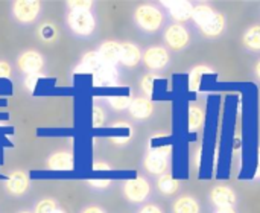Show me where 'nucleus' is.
I'll return each instance as SVG.
<instances>
[{
    "label": "nucleus",
    "instance_id": "nucleus-34",
    "mask_svg": "<svg viewBox=\"0 0 260 213\" xmlns=\"http://www.w3.org/2000/svg\"><path fill=\"white\" fill-rule=\"evenodd\" d=\"M11 66L6 61H0V78H9L11 76Z\"/></svg>",
    "mask_w": 260,
    "mask_h": 213
},
{
    "label": "nucleus",
    "instance_id": "nucleus-2",
    "mask_svg": "<svg viewBox=\"0 0 260 213\" xmlns=\"http://www.w3.org/2000/svg\"><path fill=\"white\" fill-rule=\"evenodd\" d=\"M67 24L75 35L90 37L96 31V18L90 9H73L67 14Z\"/></svg>",
    "mask_w": 260,
    "mask_h": 213
},
{
    "label": "nucleus",
    "instance_id": "nucleus-17",
    "mask_svg": "<svg viewBox=\"0 0 260 213\" xmlns=\"http://www.w3.org/2000/svg\"><path fill=\"white\" fill-rule=\"evenodd\" d=\"M117 69L114 66H107L102 64L94 73H93V84L96 87H108V85H114L117 84Z\"/></svg>",
    "mask_w": 260,
    "mask_h": 213
},
{
    "label": "nucleus",
    "instance_id": "nucleus-8",
    "mask_svg": "<svg viewBox=\"0 0 260 213\" xmlns=\"http://www.w3.org/2000/svg\"><path fill=\"white\" fill-rule=\"evenodd\" d=\"M209 201L216 209H235V206L238 204V194L230 186L218 185L210 189Z\"/></svg>",
    "mask_w": 260,
    "mask_h": 213
},
{
    "label": "nucleus",
    "instance_id": "nucleus-5",
    "mask_svg": "<svg viewBox=\"0 0 260 213\" xmlns=\"http://www.w3.org/2000/svg\"><path fill=\"white\" fill-rule=\"evenodd\" d=\"M123 195L129 203L142 204L151 195V185L142 175H139L136 178H131V180H126L123 183Z\"/></svg>",
    "mask_w": 260,
    "mask_h": 213
},
{
    "label": "nucleus",
    "instance_id": "nucleus-36",
    "mask_svg": "<svg viewBox=\"0 0 260 213\" xmlns=\"http://www.w3.org/2000/svg\"><path fill=\"white\" fill-rule=\"evenodd\" d=\"M93 169H94V171H110L111 168H110V165H107V163H104V162H96V163L93 165Z\"/></svg>",
    "mask_w": 260,
    "mask_h": 213
},
{
    "label": "nucleus",
    "instance_id": "nucleus-14",
    "mask_svg": "<svg viewBox=\"0 0 260 213\" xmlns=\"http://www.w3.org/2000/svg\"><path fill=\"white\" fill-rule=\"evenodd\" d=\"M128 111H129L131 117H134L136 120H146L154 113V104L149 98L139 96V98H134L131 101Z\"/></svg>",
    "mask_w": 260,
    "mask_h": 213
},
{
    "label": "nucleus",
    "instance_id": "nucleus-16",
    "mask_svg": "<svg viewBox=\"0 0 260 213\" xmlns=\"http://www.w3.org/2000/svg\"><path fill=\"white\" fill-rule=\"evenodd\" d=\"M142 50L134 43H120V64L125 67H136L142 61Z\"/></svg>",
    "mask_w": 260,
    "mask_h": 213
},
{
    "label": "nucleus",
    "instance_id": "nucleus-1",
    "mask_svg": "<svg viewBox=\"0 0 260 213\" xmlns=\"http://www.w3.org/2000/svg\"><path fill=\"white\" fill-rule=\"evenodd\" d=\"M134 23L143 32H157L165 24V14L160 8L154 5H140L134 11Z\"/></svg>",
    "mask_w": 260,
    "mask_h": 213
},
{
    "label": "nucleus",
    "instance_id": "nucleus-23",
    "mask_svg": "<svg viewBox=\"0 0 260 213\" xmlns=\"http://www.w3.org/2000/svg\"><path fill=\"white\" fill-rule=\"evenodd\" d=\"M102 66V61L98 55V52H88L82 56V61L81 64L75 69L76 73H84V72H88V73H94L99 67Z\"/></svg>",
    "mask_w": 260,
    "mask_h": 213
},
{
    "label": "nucleus",
    "instance_id": "nucleus-41",
    "mask_svg": "<svg viewBox=\"0 0 260 213\" xmlns=\"http://www.w3.org/2000/svg\"><path fill=\"white\" fill-rule=\"evenodd\" d=\"M18 213H34V212H29V210H23V212H18Z\"/></svg>",
    "mask_w": 260,
    "mask_h": 213
},
{
    "label": "nucleus",
    "instance_id": "nucleus-18",
    "mask_svg": "<svg viewBox=\"0 0 260 213\" xmlns=\"http://www.w3.org/2000/svg\"><path fill=\"white\" fill-rule=\"evenodd\" d=\"M215 12L216 11L210 5H207V3H198V5L193 6L192 21H193V24L198 29H201V27H204L212 20V17L215 15Z\"/></svg>",
    "mask_w": 260,
    "mask_h": 213
},
{
    "label": "nucleus",
    "instance_id": "nucleus-19",
    "mask_svg": "<svg viewBox=\"0 0 260 213\" xmlns=\"http://www.w3.org/2000/svg\"><path fill=\"white\" fill-rule=\"evenodd\" d=\"M172 213H201V206L195 197L181 195L174 201Z\"/></svg>",
    "mask_w": 260,
    "mask_h": 213
},
{
    "label": "nucleus",
    "instance_id": "nucleus-28",
    "mask_svg": "<svg viewBox=\"0 0 260 213\" xmlns=\"http://www.w3.org/2000/svg\"><path fill=\"white\" fill-rule=\"evenodd\" d=\"M38 32H40L41 40H44V41H52V40L56 38V29H55V26H53L52 23L43 24V26L40 27Z\"/></svg>",
    "mask_w": 260,
    "mask_h": 213
},
{
    "label": "nucleus",
    "instance_id": "nucleus-26",
    "mask_svg": "<svg viewBox=\"0 0 260 213\" xmlns=\"http://www.w3.org/2000/svg\"><path fill=\"white\" fill-rule=\"evenodd\" d=\"M155 79H157V76H155L154 73H146V75L142 78V81H140V88H142L143 95H145L146 98H149V99H151V96H152V93H154Z\"/></svg>",
    "mask_w": 260,
    "mask_h": 213
},
{
    "label": "nucleus",
    "instance_id": "nucleus-3",
    "mask_svg": "<svg viewBox=\"0 0 260 213\" xmlns=\"http://www.w3.org/2000/svg\"><path fill=\"white\" fill-rule=\"evenodd\" d=\"M171 153H172V148L169 145L149 149L143 159V166L148 171V174H151L154 177H160V175L166 174L169 169Z\"/></svg>",
    "mask_w": 260,
    "mask_h": 213
},
{
    "label": "nucleus",
    "instance_id": "nucleus-12",
    "mask_svg": "<svg viewBox=\"0 0 260 213\" xmlns=\"http://www.w3.org/2000/svg\"><path fill=\"white\" fill-rule=\"evenodd\" d=\"M46 166L49 171H61V172L73 171L75 169V157L69 151H58V153H53L47 159Z\"/></svg>",
    "mask_w": 260,
    "mask_h": 213
},
{
    "label": "nucleus",
    "instance_id": "nucleus-10",
    "mask_svg": "<svg viewBox=\"0 0 260 213\" xmlns=\"http://www.w3.org/2000/svg\"><path fill=\"white\" fill-rule=\"evenodd\" d=\"M17 67L26 76L37 75V73H41V70L44 67V58L37 50H26L17 58Z\"/></svg>",
    "mask_w": 260,
    "mask_h": 213
},
{
    "label": "nucleus",
    "instance_id": "nucleus-25",
    "mask_svg": "<svg viewBox=\"0 0 260 213\" xmlns=\"http://www.w3.org/2000/svg\"><path fill=\"white\" fill-rule=\"evenodd\" d=\"M131 101H133L131 96H111V98H108V104L114 111L128 110L131 105Z\"/></svg>",
    "mask_w": 260,
    "mask_h": 213
},
{
    "label": "nucleus",
    "instance_id": "nucleus-33",
    "mask_svg": "<svg viewBox=\"0 0 260 213\" xmlns=\"http://www.w3.org/2000/svg\"><path fill=\"white\" fill-rule=\"evenodd\" d=\"M137 213H165L161 210V207H158L157 204H145L140 207V210Z\"/></svg>",
    "mask_w": 260,
    "mask_h": 213
},
{
    "label": "nucleus",
    "instance_id": "nucleus-31",
    "mask_svg": "<svg viewBox=\"0 0 260 213\" xmlns=\"http://www.w3.org/2000/svg\"><path fill=\"white\" fill-rule=\"evenodd\" d=\"M67 6L70 8V11H73V9H90L93 6V2H90V0H73V2H67Z\"/></svg>",
    "mask_w": 260,
    "mask_h": 213
},
{
    "label": "nucleus",
    "instance_id": "nucleus-7",
    "mask_svg": "<svg viewBox=\"0 0 260 213\" xmlns=\"http://www.w3.org/2000/svg\"><path fill=\"white\" fill-rule=\"evenodd\" d=\"M41 12V3L38 0H17L12 5L14 18L21 24H32L37 21Z\"/></svg>",
    "mask_w": 260,
    "mask_h": 213
},
{
    "label": "nucleus",
    "instance_id": "nucleus-24",
    "mask_svg": "<svg viewBox=\"0 0 260 213\" xmlns=\"http://www.w3.org/2000/svg\"><path fill=\"white\" fill-rule=\"evenodd\" d=\"M213 73V69L209 66H195L190 72H189V90L190 92H198L201 81L206 75Z\"/></svg>",
    "mask_w": 260,
    "mask_h": 213
},
{
    "label": "nucleus",
    "instance_id": "nucleus-22",
    "mask_svg": "<svg viewBox=\"0 0 260 213\" xmlns=\"http://www.w3.org/2000/svg\"><path fill=\"white\" fill-rule=\"evenodd\" d=\"M157 189L161 195L172 197L174 194H177L180 191V181L172 174L166 172L157 178Z\"/></svg>",
    "mask_w": 260,
    "mask_h": 213
},
{
    "label": "nucleus",
    "instance_id": "nucleus-37",
    "mask_svg": "<svg viewBox=\"0 0 260 213\" xmlns=\"http://www.w3.org/2000/svg\"><path fill=\"white\" fill-rule=\"evenodd\" d=\"M254 180H260V148H259V151H257V166H256Z\"/></svg>",
    "mask_w": 260,
    "mask_h": 213
},
{
    "label": "nucleus",
    "instance_id": "nucleus-20",
    "mask_svg": "<svg viewBox=\"0 0 260 213\" xmlns=\"http://www.w3.org/2000/svg\"><path fill=\"white\" fill-rule=\"evenodd\" d=\"M242 46L253 53H260V24H253L242 34Z\"/></svg>",
    "mask_w": 260,
    "mask_h": 213
},
{
    "label": "nucleus",
    "instance_id": "nucleus-29",
    "mask_svg": "<svg viewBox=\"0 0 260 213\" xmlns=\"http://www.w3.org/2000/svg\"><path fill=\"white\" fill-rule=\"evenodd\" d=\"M105 119H107V116H105V111L102 110V107L94 105V107H93V127H94V128L104 127Z\"/></svg>",
    "mask_w": 260,
    "mask_h": 213
},
{
    "label": "nucleus",
    "instance_id": "nucleus-35",
    "mask_svg": "<svg viewBox=\"0 0 260 213\" xmlns=\"http://www.w3.org/2000/svg\"><path fill=\"white\" fill-rule=\"evenodd\" d=\"M81 213H107L101 206H96V204H91V206H88V207H85L84 210Z\"/></svg>",
    "mask_w": 260,
    "mask_h": 213
},
{
    "label": "nucleus",
    "instance_id": "nucleus-32",
    "mask_svg": "<svg viewBox=\"0 0 260 213\" xmlns=\"http://www.w3.org/2000/svg\"><path fill=\"white\" fill-rule=\"evenodd\" d=\"M88 185L96 189H105L111 185V181L107 178H94V180H88Z\"/></svg>",
    "mask_w": 260,
    "mask_h": 213
},
{
    "label": "nucleus",
    "instance_id": "nucleus-6",
    "mask_svg": "<svg viewBox=\"0 0 260 213\" xmlns=\"http://www.w3.org/2000/svg\"><path fill=\"white\" fill-rule=\"evenodd\" d=\"M142 63L151 72H161L171 64V53L165 46H149L142 55Z\"/></svg>",
    "mask_w": 260,
    "mask_h": 213
},
{
    "label": "nucleus",
    "instance_id": "nucleus-38",
    "mask_svg": "<svg viewBox=\"0 0 260 213\" xmlns=\"http://www.w3.org/2000/svg\"><path fill=\"white\" fill-rule=\"evenodd\" d=\"M213 213H238L236 209H216Z\"/></svg>",
    "mask_w": 260,
    "mask_h": 213
},
{
    "label": "nucleus",
    "instance_id": "nucleus-40",
    "mask_svg": "<svg viewBox=\"0 0 260 213\" xmlns=\"http://www.w3.org/2000/svg\"><path fill=\"white\" fill-rule=\"evenodd\" d=\"M52 213H66V212H64L62 209H59V207H56V209H55V210H53V212H52Z\"/></svg>",
    "mask_w": 260,
    "mask_h": 213
},
{
    "label": "nucleus",
    "instance_id": "nucleus-13",
    "mask_svg": "<svg viewBox=\"0 0 260 213\" xmlns=\"http://www.w3.org/2000/svg\"><path fill=\"white\" fill-rule=\"evenodd\" d=\"M227 31V18L224 14L221 12H215V15L212 17V20L200 29L201 35L207 40H216L219 38L224 32Z\"/></svg>",
    "mask_w": 260,
    "mask_h": 213
},
{
    "label": "nucleus",
    "instance_id": "nucleus-4",
    "mask_svg": "<svg viewBox=\"0 0 260 213\" xmlns=\"http://www.w3.org/2000/svg\"><path fill=\"white\" fill-rule=\"evenodd\" d=\"M163 41L166 49L169 47L174 52H181L190 44V32L184 24L171 23L163 34Z\"/></svg>",
    "mask_w": 260,
    "mask_h": 213
},
{
    "label": "nucleus",
    "instance_id": "nucleus-11",
    "mask_svg": "<svg viewBox=\"0 0 260 213\" xmlns=\"http://www.w3.org/2000/svg\"><path fill=\"white\" fill-rule=\"evenodd\" d=\"M29 186H30L29 175L26 172H21V171L12 172L6 178V181H5V189L12 197H21V195H24L29 191Z\"/></svg>",
    "mask_w": 260,
    "mask_h": 213
},
{
    "label": "nucleus",
    "instance_id": "nucleus-21",
    "mask_svg": "<svg viewBox=\"0 0 260 213\" xmlns=\"http://www.w3.org/2000/svg\"><path fill=\"white\" fill-rule=\"evenodd\" d=\"M204 122H206L204 110L200 105H195V104L189 105V110H187V130L190 133H197L204 127Z\"/></svg>",
    "mask_w": 260,
    "mask_h": 213
},
{
    "label": "nucleus",
    "instance_id": "nucleus-27",
    "mask_svg": "<svg viewBox=\"0 0 260 213\" xmlns=\"http://www.w3.org/2000/svg\"><path fill=\"white\" fill-rule=\"evenodd\" d=\"M56 207H58V204H56L55 200L46 198V200H41V201H38L35 204L34 213H52Z\"/></svg>",
    "mask_w": 260,
    "mask_h": 213
},
{
    "label": "nucleus",
    "instance_id": "nucleus-9",
    "mask_svg": "<svg viewBox=\"0 0 260 213\" xmlns=\"http://www.w3.org/2000/svg\"><path fill=\"white\" fill-rule=\"evenodd\" d=\"M161 6L168 9L174 23L184 24L186 21L192 20V12L195 5L189 0H165L161 2Z\"/></svg>",
    "mask_w": 260,
    "mask_h": 213
},
{
    "label": "nucleus",
    "instance_id": "nucleus-15",
    "mask_svg": "<svg viewBox=\"0 0 260 213\" xmlns=\"http://www.w3.org/2000/svg\"><path fill=\"white\" fill-rule=\"evenodd\" d=\"M98 55L102 61V64L107 66H117L120 61V43L117 41H105L101 44Z\"/></svg>",
    "mask_w": 260,
    "mask_h": 213
},
{
    "label": "nucleus",
    "instance_id": "nucleus-39",
    "mask_svg": "<svg viewBox=\"0 0 260 213\" xmlns=\"http://www.w3.org/2000/svg\"><path fill=\"white\" fill-rule=\"evenodd\" d=\"M254 75H256V78L260 81V59L256 63V66H254Z\"/></svg>",
    "mask_w": 260,
    "mask_h": 213
},
{
    "label": "nucleus",
    "instance_id": "nucleus-30",
    "mask_svg": "<svg viewBox=\"0 0 260 213\" xmlns=\"http://www.w3.org/2000/svg\"><path fill=\"white\" fill-rule=\"evenodd\" d=\"M40 78H43V75L41 73H37V75H27L26 78H24V87L30 92V93H34V90H35V87H37V84H38V79Z\"/></svg>",
    "mask_w": 260,
    "mask_h": 213
}]
</instances>
